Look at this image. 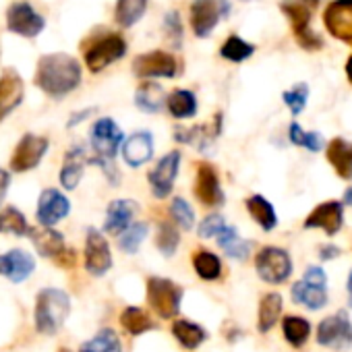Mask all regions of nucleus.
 Listing matches in <instances>:
<instances>
[{"instance_id":"30","label":"nucleus","mask_w":352,"mask_h":352,"mask_svg":"<svg viewBox=\"0 0 352 352\" xmlns=\"http://www.w3.org/2000/svg\"><path fill=\"white\" fill-rule=\"evenodd\" d=\"M247 212L251 214V218L259 224L261 230L265 232H272L276 226H278V216H276V210L274 206L263 197V195H251L247 201Z\"/></svg>"},{"instance_id":"52","label":"nucleus","mask_w":352,"mask_h":352,"mask_svg":"<svg viewBox=\"0 0 352 352\" xmlns=\"http://www.w3.org/2000/svg\"><path fill=\"white\" fill-rule=\"evenodd\" d=\"M346 288H348V302H350V307H352V272L348 274V282H346Z\"/></svg>"},{"instance_id":"12","label":"nucleus","mask_w":352,"mask_h":352,"mask_svg":"<svg viewBox=\"0 0 352 352\" xmlns=\"http://www.w3.org/2000/svg\"><path fill=\"white\" fill-rule=\"evenodd\" d=\"M122 139H124L122 137V131H120V126L112 118H100V120H96V124L91 126V135H89L91 149L96 153L94 157L114 162V155H116Z\"/></svg>"},{"instance_id":"28","label":"nucleus","mask_w":352,"mask_h":352,"mask_svg":"<svg viewBox=\"0 0 352 352\" xmlns=\"http://www.w3.org/2000/svg\"><path fill=\"white\" fill-rule=\"evenodd\" d=\"M172 333L176 340H179V344L187 350H195L208 340V331L189 319H176L172 323Z\"/></svg>"},{"instance_id":"25","label":"nucleus","mask_w":352,"mask_h":352,"mask_svg":"<svg viewBox=\"0 0 352 352\" xmlns=\"http://www.w3.org/2000/svg\"><path fill=\"white\" fill-rule=\"evenodd\" d=\"M153 155V137L147 131L133 133L124 143H122V157L131 168H139L147 164Z\"/></svg>"},{"instance_id":"47","label":"nucleus","mask_w":352,"mask_h":352,"mask_svg":"<svg viewBox=\"0 0 352 352\" xmlns=\"http://www.w3.org/2000/svg\"><path fill=\"white\" fill-rule=\"evenodd\" d=\"M226 226H228V224L224 222V218H222V216L212 214V216H208V218H204V220H201V224H199L197 232H199V236H201V239H212V236H218Z\"/></svg>"},{"instance_id":"27","label":"nucleus","mask_w":352,"mask_h":352,"mask_svg":"<svg viewBox=\"0 0 352 352\" xmlns=\"http://www.w3.org/2000/svg\"><path fill=\"white\" fill-rule=\"evenodd\" d=\"M30 239H32L36 251H38L42 257L56 259V257L65 251V236H63L60 232H56L54 228H46V226L32 228Z\"/></svg>"},{"instance_id":"14","label":"nucleus","mask_w":352,"mask_h":352,"mask_svg":"<svg viewBox=\"0 0 352 352\" xmlns=\"http://www.w3.org/2000/svg\"><path fill=\"white\" fill-rule=\"evenodd\" d=\"M110 267H112V253L106 236L100 230L89 228L85 236V270L91 276L102 278L110 272Z\"/></svg>"},{"instance_id":"18","label":"nucleus","mask_w":352,"mask_h":352,"mask_svg":"<svg viewBox=\"0 0 352 352\" xmlns=\"http://www.w3.org/2000/svg\"><path fill=\"white\" fill-rule=\"evenodd\" d=\"M71 212V201L58 191V189H46L40 195L38 201V222L40 226L52 228L54 224H58L60 220H65Z\"/></svg>"},{"instance_id":"21","label":"nucleus","mask_w":352,"mask_h":352,"mask_svg":"<svg viewBox=\"0 0 352 352\" xmlns=\"http://www.w3.org/2000/svg\"><path fill=\"white\" fill-rule=\"evenodd\" d=\"M220 129H222V114H216L212 124H197V126H191V129L176 126L174 139L179 143H187V145H193V147L206 151L220 137Z\"/></svg>"},{"instance_id":"13","label":"nucleus","mask_w":352,"mask_h":352,"mask_svg":"<svg viewBox=\"0 0 352 352\" xmlns=\"http://www.w3.org/2000/svg\"><path fill=\"white\" fill-rule=\"evenodd\" d=\"M50 141L46 137L28 133L21 137V141L17 143L13 157H11V170L13 172H28L40 166V162L44 160V155L48 153Z\"/></svg>"},{"instance_id":"54","label":"nucleus","mask_w":352,"mask_h":352,"mask_svg":"<svg viewBox=\"0 0 352 352\" xmlns=\"http://www.w3.org/2000/svg\"><path fill=\"white\" fill-rule=\"evenodd\" d=\"M344 204H346V206H352V187L346 189V193H344Z\"/></svg>"},{"instance_id":"8","label":"nucleus","mask_w":352,"mask_h":352,"mask_svg":"<svg viewBox=\"0 0 352 352\" xmlns=\"http://www.w3.org/2000/svg\"><path fill=\"white\" fill-rule=\"evenodd\" d=\"M317 344L338 352L352 346V321L346 311H338L317 325Z\"/></svg>"},{"instance_id":"38","label":"nucleus","mask_w":352,"mask_h":352,"mask_svg":"<svg viewBox=\"0 0 352 352\" xmlns=\"http://www.w3.org/2000/svg\"><path fill=\"white\" fill-rule=\"evenodd\" d=\"M32 232L25 216L17 208H5L0 212V234H13V236H28Z\"/></svg>"},{"instance_id":"19","label":"nucleus","mask_w":352,"mask_h":352,"mask_svg":"<svg viewBox=\"0 0 352 352\" xmlns=\"http://www.w3.org/2000/svg\"><path fill=\"white\" fill-rule=\"evenodd\" d=\"M342 224H344V204H340V201H325V204L317 206L305 220L307 230L319 228L327 236L338 234Z\"/></svg>"},{"instance_id":"24","label":"nucleus","mask_w":352,"mask_h":352,"mask_svg":"<svg viewBox=\"0 0 352 352\" xmlns=\"http://www.w3.org/2000/svg\"><path fill=\"white\" fill-rule=\"evenodd\" d=\"M85 164H87V153H85L83 145H73L65 153V162H63V168H60V185L67 191L77 189V185L83 179Z\"/></svg>"},{"instance_id":"3","label":"nucleus","mask_w":352,"mask_h":352,"mask_svg":"<svg viewBox=\"0 0 352 352\" xmlns=\"http://www.w3.org/2000/svg\"><path fill=\"white\" fill-rule=\"evenodd\" d=\"M183 294V286L168 278L153 276L147 280V302L162 319H172L179 315Z\"/></svg>"},{"instance_id":"53","label":"nucleus","mask_w":352,"mask_h":352,"mask_svg":"<svg viewBox=\"0 0 352 352\" xmlns=\"http://www.w3.org/2000/svg\"><path fill=\"white\" fill-rule=\"evenodd\" d=\"M346 77H348V81L352 83V56L346 60Z\"/></svg>"},{"instance_id":"49","label":"nucleus","mask_w":352,"mask_h":352,"mask_svg":"<svg viewBox=\"0 0 352 352\" xmlns=\"http://www.w3.org/2000/svg\"><path fill=\"white\" fill-rule=\"evenodd\" d=\"M75 261H77V257H75V253H73L71 249H65V251L56 257V263L63 265V267H73Z\"/></svg>"},{"instance_id":"10","label":"nucleus","mask_w":352,"mask_h":352,"mask_svg":"<svg viewBox=\"0 0 352 352\" xmlns=\"http://www.w3.org/2000/svg\"><path fill=\"white\" fill-rule=\"evenodd\" d=\"M230 5L226 0H195L191 5V28L197 38H210L222 17H226Z\"/></svg>"},{"instance_id":"44","label":"nucleus","mask_w":352,"mask_h":352,"mask_svg":"<svg viewBox=\"0 0 352 352\" xmlns=\"http://www.w3.org/2000/svg\"><path fill=\"white\" fill-rule=\"evenodd\" d=\"M170 216L174 218V222L179 224L183 230H191L195 226V212L189 206L187 199L183 197H174L170 204Z\"/></svg>"},{"instance_id":"36","label":"nucleus","mask_w":352,"mask_h":352,"mask_svg":"<svg viewBox=\"0 0 352 352\" xmlns=\"http://www.w3.org/2000/svg\"><path fill=\"white\" fill-rule=\"evenodd\" d=\"M147 9V0H116L114 19L120 28H133Z\"/></svg>"},{"instance_id":"22","label":"nucleus","mask_w":352,"mask_h":352,"mask_svg":"<svg viewBox=\"0 0 352 352\" xmlns=\"http://www.w3.org/2000/svg\"><path fill=\"white\" fill-rule=\"evenodd\" d=\"M36 270V261L30 253L21 249H13L5 255H0V276L9 278L13 284H21L28 280Z\"/></svg>"},{"instance_id":"33","label":"nucleus","mask_w":352,"mask_h":352,"mask_svg":"<svg viewBox=\"0 0 352 352\" xmlns=\"http://www.w3.org/2000/svg\"><path fill=\"white\" fill-rule=\"evenodd\" d=\"M193 267L195 274L206 282H214L222 278V259L208 249H199L193 255Z\"/></svg>"},{"instance_id":"55","label":"nucleus","mask_w":352,"mask_h":352,"mask_svg":"<svg viewBox=\"0 0 352 352\" xmlns=\"http://www.w3.org/2000/svg\"><path fill=\"white\" fill-rule=\"evenodd\" d=\"M300 3H305V5L311 9V7H317V5H319V0H300Z\"/></svg>"},{"instance_id":"34","label":"nucleus","mask_w":352,"mask_h":352,"mask_svg":"<svg viewBox=\"0 0 352 352\" xmlns=\"http://www.w3.org/2000/svg\"><path fill=\"white\" fill-rule=\"evenodd\" d=\"M282 331H284V338L288 340L290 346L294 348H302L311 336V323L305 319V317H298V315H286L282 319Z\"/></svg>"},{"instance_id":"20","label":"nucleus","mask_w":352,"mask_h":352,"mask_svg":"<svg viewBox=\"0 0 352 352\" xmlns=\"http://www.w3.org/2000/svg\"><path fill=\"white\" fill-rule=\"evenodd\" d=\"M23 79L15 69H5L0 75V120H5L23 102Z\"/></svg>"},{"instance_id":"6","label":"nucleus","mask_w":352,"mask_h":352,"mask_svg":"<svg viewBox=\"0 0 352 352\" xmlns=\"http://www.w3.org/2000/svg\"><path fill=\"white\" fill-rule=\"evenodd\" d=\"M257 276L267 284H284L292 274V259L286 249L263 247L255 255Z\"/></svg>"},{"instance_id":"31","label":"nucleus","mask_w":352,"mask_h":352,"mask_svg":"<svg viewBox=\"0 0 352 352\" xmlns=\"http://www.w3.org/2000/svg\"><path fill=\"white\" fill-rule=\"evenodd\" d=\"M166 106H168V112L179 120L193 118L197 114V98L189 89H174L168 96Z\"/></svg>"},{"instance_id":"1","label":"nucleus","mask_w":352,"mask_h":352,"mask_svg":"<svg viewBox=\"0 0 352 352\" xmlns=\"http://www.w3.org/2000/svg\"><path fill=\"white\" fill-rule=\"evenodd\" d=\"M81 83V65L65 52L46 54L38 63L36 85L50 98H65Z\"/></svg>"},{"instance_id":"23","label":"nucleus","mask_w":352,"mask_h":352,"mask_svg":"<svg viewBox=\"0 0 352 352\" xmlns=\"http://www.w3.org/2000/svg\"><path fill=\"white\" fill-rule=\"evenodd\" d=\"M139 212V206L133 199H114L106 210L104 232L120 236L124 230L133 226V218Z\"/></svg>"},{"instance_id":"35","label":"nucleus","mask_w":352,"mask_h":352,"mask_svg":"<svg viewBox=\"0 0 352 352\" xmlns=\"http://www.w3.org/2000/svg\"><path fill=\"white\" fill-rule=\"evenodd\" d=\"M216 241L226 251V255L232 257V259H247L249 253H251V243L245 241V239H241L239 232H236V228H232V226H226L216 236Z\"/></svg>"},{"instance_id":"45","label":"nucleus","mask_w":352,"mask_h":352,"mask_svg":"<svg viewBox=\"0 0 352 352\" xmlns=\"http://www.w3.org/2000/svg\"><path fill=\"white\" fill-rule=\"evenodd\" d=\"M183 23H181V15L176 11L166 13L164 17V38L172 48H181L183 46Z\"/></svg>"},{"instance_id":"43","label":"nucleus","mask_w":352,"mask_h":352,"mask_svg":"<svg viewBox=\"0 0 352 352\" xmlns=\"http://www.w3.org/2000/svg\"><path fill=\"white\" fill-rule=\"evenodd\" d=\"M145 239H147V224H145V222H135L129 230H124V232L118 236V247H120L124 253L133 255V253L139 251V247H141V243H143Z\"/></svg>"},{"instance_id":"15","label":"nucleus","mask_w":352,"mask_h":352,"mask_svg":"<svg viewBox=\"0 0 352 352\" xmlns=\"http://www.w3.org/2000/svg\"><path fill=\"white\" fill-rule=\"evenodd\" d=\"M7 28L23 38H36L44 32L46 21L34 11L30 3H15L7 11Z\"/></svg>"},{"instance_id":"50","label":"nucleus","mask_w":352,"mask_h":352,"mask_svg":"<svg viewBox=\"0 0 352 352\" xmlns=\"http://www.w3.org/2000/svg\"><path fill=\"white\" fill-rule=\"evenodd\" d=\"M338 255H340V249H338V247H333V245H323V247L319 249V257H321L323 261L336 259Z\"/></svg>"},{"instance_id":"7","label":"nucleus","mask_w":352,"mask_h":352,"mask_svg":"<svg viewBox=\"0 0 352 352\" xmlns=\"http://www.w3.org/2000/svg\"><path fill=\"white\" fill-rule=\"evenodd\" d=\"M126 54V42L118 34H104L96 38L94 44L85 50V65L91 73H100L112 63L120 60Z\"/></svg>"},{"instance_id":"51","label":"nucleus","mask_w":352,"mask_h":352,"mask_svg":"<svg viewBox=\"0 0 352 352\" xmlns=\"http://www.w3.org/2000/svg\"><path fill=\"white\" fill-rule=\"evenodd\" d=\"M91 114H94V108H87V110H83V112H79V114H73L67 126H75V124L83 122V120H85L87 116H91Z\"/></svg>"},{"instance_id":"56","label":"nucleus","mask_w":352,"mask_h":352,"mask_svg":"<svg viewBox=\"0 0 352 352\" xmlns=\"http://www.w3.org/2000/svg\"><path fill=\"white\" fill-rule=\"evenodd\" d=\"M58 352H71V350H69V348H60Z\"/></svg>"},{"instance_id":"41","label":"nucleus","mask_w":352,"mask_h":352,"mask_svg":"<svg viewBox=\"0 0 352 352\" xmlns=\"http://www.w3.org/2000/svg\"><path fill=\"white\" fill-rule=\"evenodd\" d=\"M179 243H181V234L176 230L170 222H162L160 228H157V236H155V247L160 249V253L164 257H172L179 249Z\"/></svg>"},{"instance_id":"37","label":"nucleus","mask_w":352,"mask_h":352,"mask_svg":"<svg viewBox=\"0 0 352 352\" xmlns=\"http://www.w3.org/2000/svg\"><path fill=\"white\" fill-rule=\"evenodd\" d=\"M120 325L124 327V331H129L131 336H141L149 329H153V321L149 319V315L139 309V307H126L120 313Z\"/></svg>"},{"instance_id":"5","label":"nucleus","mask_w":352,"mask_h":352,"mask_svg":"<svg viewBox=\"0 0 352 352\" xmlns=\"http://www.w3.org/2000/svg\"><path fill=\"white\" fill-rule=\"evenodd\" d=\"M280 9L288 17L292 34H294V38H296L300 48L311 50V52L323 48V40L317 34H313V30L309 28L311 11H309V7L305 3H300V0H282Z\"/></svg>"},{"instance_id":"16","label":"nucleus","mask_w":352,"mask_h":352,"mask_svg":"<svg viewBox=\"0 0 352 352\" xmlns=\"http://www.w3.org/2000/svg\"><path fill=\"white\" fill-rule=\"evenodd\" d=\"M323 23L327 32L352 46V0H333L323 13Z\"/></svg>"},{"instance_id":"17","label":"nucleus","mask_w":352,"mask_h":352,"mask_svg":"<svg viewBox=\"0 0 352 352\" xmlns=\"http://www.w3.org/2000/svg\"><path fill=\"white\" fill-rule=\"evenodd\" d=\"M195 197L199 199V204H204L208 208H216V206L224 204V193H222L218 170L210 162H201L197 166Z\"/></svg>"},{"instance_id":"2","label":"nucleus","mask_w":352,"mask_h":352,"mask_svg":"<svg viewBox=\"0 0 352 352\" xmlns=\"http://www.w3.org/2000/svg\"><path fill=\"white\" fill-rule=\"evenodd\" d=\"M71 313V298L60 288H44L36 298V329L44 336H54Z\"/></svg>"},{"instance_id":"32","label":"nucleus","mask_w":352,"mask_h":352,"mask_svg":"<svg viewBox=\"0 0 352 352\" xmlns=\"http://www.w3.org/2000/svg\"><path fill=\"white\" fill-rule=\"evenodd\" d=\"M282 315V296L278 292H267L261 296L259 302V317H257V329L261 333H267Z\"/></svg>"},{"instance_id":"46","label":"nucleus","mask_w":352,"mask_h":352,"mask_svg":"<svg viewBox=\"0 0 352 352\" xmlns=\"http://www.w3.org/2000/svg\"><path fill=\"white\" fill-rule=\"evenodd\" d=\"M282 100H284V104L290 108L292 116H298V114L305 110V106H307V100H309V85H307V83H296L292 89H288V91L282 94Z\"/></svg>"},{"instance_id":"4","label":"nucleus","mask_w":352,"mask_h":352,"mask_svg":"<svg viewBox=\"0 0 352 352\" xmlns=\"http://www.w3.org/2000/svg\"><path fill=\"white\" fill-rule=\"evenodd\" d=\"M292 300L307 307L309 311H319L327 305V276L319 265H309L305 278L292 284Z\"/></svg>"},{"instance_id":"40","label":"nucleus","mask_w":352,"mask_h":352,"mask_svg":"<svg viewBox=\"0 0 352 352\" xmlns=\"http://www.w3.org/2000/svg\"><path fill=\"white\" fill-rule=\"evenodd\" d=\"M253 52H255V46L249 44V42H245V40L239 38V36H230V38L222 44V48H220V56L226 58V60H230V63H243V60H247Z\"/></svg>"},{"instance_id":"29","label":"nucleus","mask_w":352,"mask_h":352,"mask_svg":"<svg viewBox=\"0 0 352 352\" xmlns=\"http://www.w3.org/2000/svg\"><path fill=\"white\" fill-rule=\"evenodd\" d=\"M166 94L162 89V85L153 83V81H145L139 85L137 94H135V104L139 110L147 112V114H155L166 106Z\"/></svg>"},{"instance_id":"11","label":"nucleus","mask_w":352,"mask_h":352,"mask_svg":"<svg viewBox=\"0 0 352 352\" xmlns=\"http://www.w3.org/2000/svg\"><path fill=\"white\" fill-rule=\"evenodd\" d=\"M176 71H179V63H176V58L170 52L164 50L145 52L133 60V73L139 79H172Z\"/></svg>"},{"instance_id":"39","label":"nucleus","mask_w":352,"mask_h":352,"mask_svg":"<svg viewBox=\"0 0 352 352\" xmlns=\"http://www.w3.org/2000/svg\"><path fill=\"white\" fill-rule=\"evenodd\" d=\"M77 352H122V346H120L116 331L102 329V331H98L96 338L83 342Z\"/></svg>"},{"instance_id":"48","label":"nucleus","mask_w":352,"mask_h":352,"mask_svg":"<svg viewBox=\"0 0 352 352\" xmlns=\"http://www.w3.org/2000/svg\"><path fill=\"white\" fill-rule=\"evenodd\" d=\"M9 187H11V174L0 168V204L5 201V197L9 193Z\"/></svg>"},{"instance_id":"42","label":"nucleus","mask_w":352,"mask_h":352,"mask_svg":"<svg viewBox=\"0 0 352 352\" xmlns=\"http://www.w3.org/2000/svg\"><path fill=\"white\" fill-rule=\"evenodd\" d=\"M288 139H290L294 145L305 147V149H309V151H313V153L321 151V147H323L321 135H319V133H313V131H305L298 122H292V124H290V129H288Z\"/></svg>"},{"instance_id":"9","label":"nucleus","mask_w":352,"mask_h":352,"mask_svg":"<svg viewBox=\"0 0 352 352\" xmlns=\"http://www.w3.org/2000/svg\"><path fill=\"white\" fill-rule=\"evenodd\" d=\"M179 168H181V151L174 149V151H168L164 157H160L157 164L147 172L149 189L157 199H166L172 193L174 181H176V176H179Z\"/></svg>"},{"instance_id":"26","label":"nucleus","mask_w":352,"mask_h":352,"mask_svg":"<svg viewBox=\"0 0 352 352\" xmlns=\"http://www.w3.org/2000/svg\"><path fill=\"white\" fill-rule=\"evenodd\" d=\"M327 162L333 166L336 174L344 181H352V143L336 137L327 143Z\"/></svg>"}]
</instances>
